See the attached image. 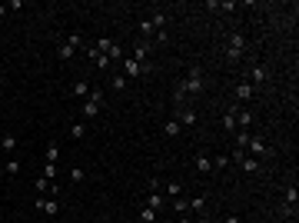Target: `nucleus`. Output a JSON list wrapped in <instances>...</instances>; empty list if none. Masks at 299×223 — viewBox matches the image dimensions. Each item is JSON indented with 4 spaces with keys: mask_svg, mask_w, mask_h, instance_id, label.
I'll list each match as a JSON object with an SVG mask.
<instances>
[{
    "mask_svg": "<svg viewBox=\"0 0 299 223\" xmlns=\"http://www.w3.org/2000/svg\"><path fill=\"white\" fill-rule=\"evenodd\" d=\"M193 223H209V220H203V217H200V220H193Z\"/></svg>",
    "mask_w": 299,
    "mask_h": 223,
    "instance_id": "a19ab883",
    "label": "nucleus"
},
{
    "mask_svg": "<svg viewBox=\"0 0 299 223\" xmlns=\"http://www.w3.org/2000/svg\"><path fill=\"white\" fill-rule=\"evenodd\" d=\"M156 210H150V206H140V223H156Z\"/></svg>",
    "mask_w": 299,
    "mask_h": 223,
    "instance_id": "b1692460",
    "label": "nucleus"
},
{
    "mask_svg": "<svg viewBox=\"0 0 299 223\" xmlns=\"http://www.w3.org/2000/svg\"><path fill=\"white\" fill-rule=\"evenodd\" d=\"M74 97L76 100H87V97H90V83H87V80H76L74 83Z\"/></svg>",
    "mask_w": 299,
    "mask_h": 223,
    "instance_id": "6ab92c4d",
    "label": "nucleus"
},
{
    "mask_svg": "<svg viewBox=\"0 0 299 223\" xmlns=\"http://www.w3.org/2000/svg\"><path fill=\"white\" fill-rule=\"evenodd\" d=\"M110 87H113V90H123V87H127V77H123V74H116V77L110 80Z\"/></svg>",
    "mask_w": 299,
    "mask_h": 223,
    "instance_id": "f704fd0d",
    "label": "nucleus"
},
{
    "mask_svg": "<svg viewBox=\"0 0 299 223\" xmlns=\"http://www.w3.org/2000/svg\"><path fill=\"white\" fill-rule=\"evenodd\" d=\"M37 210H43V213H50V217H56L60 213V200H47V197H37Z\"/></svg>",
    "mask_w": 299,
    "mask_h": 223,
    "instance_id": "6e6552de",
    "label": "nucleus"
},
{
    "mask_svg": "<svg viewBox=\"0 0 299 223\" xmlns=\"http://www.w3.org/2000/svg\"><path fill=\"white\" fill-rule=\"evenodd\" d=\"M223 130H226V133H236V113H233V110L223 117Z\"/></svg>",
    "mask_w": 299,
    "mask_h": 223,
    "instance_id": "393cba45",
    "label": "nucleus"
},
{
    "mask_svg": "<svg viewBox=\"0 0 299 223\" xmlns=\"http://www.w3.org/2000/svg\"><path fill=\"white\" fill-rule=\"evenodd\" d=\"M150 20H153V27H156V30H167V23H169V17L163 14V10H156V14H153Z\"/></svg>",
    "mask_w": 299,
    "mask_h": 223,
    "instance_id": "4be33fe9",
    "label": "nucleus"
},
{
    "mask_svg": "<svg viewBox=\"0 0 299 223\" xmlns=\"http://www.w3.org/2000/svg\"><path fill=\"white\" fill-rule=\"evenodd\" d=\"M160 190H163L167 197H180V193H183V183H180V180H167V183L160 186Z\"/></svg>",
    "mask_w": 299,
    "mask_h": 223,
    "instance_id": "f3484780",
    "label": "nucleus"
},
{
    "mask_svg": "<svg viewBox=\"0 0 299 223\" xmlns=\"http://www.w3.org/2000/svg\"><path fill=\"white\" fill-rule=\"evenodd\" d=\"M243 54H246V37L233 34V37H229V47H226V60H229V63H236Z\"/></svg>",
    "mask_w": 299,
    "mask_h": 223,
    "instance_id": "20e7f679",
    "label": "nucleus"
},
{
    "mask_svg": "<svg viewBox=\"0 0 299 223\" xmlns=\"http://www.w3.org/2000/svg\"><path fill=\"white\" fill-rule=\"evenodd\" d=\"M7 17V3H0V20Z\"/></svg>",
    "mask_w": 299,
    "mask_h": 223,
    "instance_id": "58836bf2",
    "label": "nucleus"
},
{
    "mask_svg": "<svg viewBox=\"0 0 299 223\" xmlns=\"http://www.w3.org/2000/svg\"><path fill=\"white\" fill-rule=\"evenodd\" d=\"M223 223H240V217H233V213H229V217H223Z\"/></svg>",
    "mask_w": 299,
    "mask_h": 223,
    "instance_id": "4c0bfd02",
    "label": "nucleus"
},
{
    "mask_svg": "<svg viewBox=\"0 0 299 223\" xmlns=\"http://www.w3.org/2000/svg\"><path fill=\"white\" fill-rule=\"evenodd\" d=\"M93 47H96V54H107V50L113 47V40H110V37H100V40L93 43Z\"/></svg>",
    "mask_w": 299,
    "mask_h": 223,
    "instance_id": "c85d7f7f",
    "label": "nucleus"
},
{
    "mask_svg": "<svg viewBox=\"0 0 299 223\" xmlns=\"http://www.w3.org/2000/svg\"><path fill=\"white\" fill-rule=\"evenodd\" d=\"M176 120H180V127H196V120H200V117H196V110H193V107H187V110L176 113Z\"/></svg>",
    "mask_w": 299,
    "mask_h": 223,
    "instance_id": "9d476101",
    "label": "nucleus"
},
{
    "mask_svg": "<svg viewBox=\"0 0 299 223\" xmlns=\"http://www.w3.org/2000/svg\"><path fill=\"white\" fill-rule=\"evenodd\" d=\"M93 223H103V220H93Z\"/></svg>",
    "mask_w": 299,
    "mask_h": 223,
    "instance_id": "79ce46f5",
    "label": "nucleus"
},
{
    "mask_svg": "<svg viewBox=\"0 0 299 223\" xmlns=\"http://www.w3.org/2000/svg\"><path fill=\"white\" fill-rule=\"evenodd\" d=\"M70 180H74V183H83V180H87V170H70Z\"/></svg>",
    "mask_w": 299,
    "mask_h": 223,
    "instance_id": "c9c22d12",
    "label": "nucleus"
},
{
    "mask_svg": "<svg viewBox=\"0 0 299 223\" xmlns=\"http://www.w3.org/2000/svg\"><path fill=\"white\" fill-rule=\"evenodd\" d=\"M246 153H249V157H256V160H262V157H269V153H273V147H269L266 140H260V137H253V140H249V147H246Z\"/></svg>",
    "mask_w": 299,
    "mask_h": 223,
    "instance_id": "423d86ee",
    "label": "nucleus"
},
{
    "mask_svg": "<svg viewBox=\"0 0 299 223\" xmlns=\"http://www.w3.org/2000/svg\"><path fill=\"white\" fill-rule=\"evenodd\" d=\"M0 93H3V90H0Z\"/></svg>",
    "mask_w": 299,
    "mask_h": 223,
    "instance_id": "c03bdc74",
    "label": "nucleus"
},
{
    "mask_svg": "<svg viewBox=\"0 0 299 223\" xmlns=\"http://www.w3.org/2000/svg\"><path fill=\"white\" fill-rule=\"evenodd\" d=\"M233 113H236V130H249L253 113H249V110H233Z\"/></svg>",
    "mask_w": 299,
    "mask_h": 223,
    "instance_id": "f8f14e48",
    "label": "nucleus"
},
{
    "mask_svg": "<svg viewBox=\"0 0 299 223\" xmlns=\"http://www.w3.org/2000/svg\"><path fill=\"white\" fill-rule=\"evenodd\" d=\"M93 67H96V70H107V67H110L107 54H96V57H93Z\"/></svg>",
    "mask_w": 299,
    "mask_h": 223,
    "instance_id": "473e14b6",
    "label": "nucleus"
},
{
    "mask_svg": "<svg viewBox=\"0 0 299 223\" xmlns=\"http://www.w3.org/2000/svg\"><path fill=\"white\" fill-rule=\"evenodd\" d=\"M189 210H193V213H203L206 210V197H193V200H189Z\"/></svg>",
    "mask_w": 299,
    "mask_h": 223,
    "instance_id": "bb28decb",
    "label": "nucleus"
},
{
    "mask_svg": "<svg viewBox=\"0 0 299 223\" xmlns=\"http://www.w3.org/2000/svg\"><path fill=\"white\" fill-rule=\"evenodd\" d=\"M203 83H206L203 67H189L187 77H183V83H180V93H176V100H183L187 93H203Z\"/></svg>",
    "mask_w": 299,
    "mask_h": 223,
    "instance_id": "f257e3e1",
    "label": "nucleus"
},
{
    "mask_svg": "<svg viewBox=\"0 0 299 223\" xmlns=\"http://www.w3.org/2000/svg\"><path fill=\"white\" fill-rule=\"evenodd\" d=\"M120 63H123V77H127V80H136V77H143L150 70V63H136V60H133V57H123V60H120Z\"/></svg>",
    "mask_w": 299,
    "mask_h": 223,
    "instance_id": "39448f33",
    "label": "nucleus"
},
{
    "mask_svg": "<svg viewBox=\"0 0 299 223\" xmlns=\"http://www.w3.org/2000/svg\"><path fill=\"white\" fill-rule=\"evenodd\" d=\"M143 206H150V210H156V213H160V210H163V197H160V190H153Z\"/></svg>",
    "mask_w": 299,
    "mask_h": 223,
    "instance_id": "aec40b11",
    "label": "nucleus"
},
{
    "mask_svg": "<svg viewBox=\"0 0 299 223\" xmlns=\"http://www.w3.org/2000/svg\"><path fill=\"white\" fill-rule=\"evenodd\" d=\"M180 223H193V220H189V217H183V220H180Z\"/></svg>",
    "mask_w": 299,
    "mask_h": 223,
    "instance_id": "ea45409f",
    "label": "nucleus"
},
{
    "mask_svg": "<svg viewBox=\"0 0 299 223\" xmlns=\"http://www.w3.org/2000/svg\"><path fill=\"white\" fill-rule=\"evenodd\" d=\"M110 223H120V220H110Z\"/></svg>",
    "mask_w": 299,
    "mask_h": 223,
    "instance_id": "37998d69",
    "label": "nucleus"
},
{
    "mask_svg": "<svg viewBox=\"0 0 299 223\" xmlns=\"http://www.w3.org/2000/svg\"><path fill=\"white\" fill-rule=\"evenodd\" d=\"M103 100H107V93L100 90V87H90V97L83 100V117H96L100 107H103Z\"/></svg>",
    "mask_w": 299,
    "mask_h": 223,
    "instance_id": "7ed1b4c3",
    "label": "nucleus"
},
{
    "mask_svg": "<svg viewBox=\"0 0 299 223\" xmlns=\"http://www.w3.org/2000/svg\"><path fill=\"white\" fill-rule=\"evenodd\" d=\"M193 167L200 170V173H209V170H213V160H209L206 153H196V160H193Z\"/></svg>",
    "mask_w": 299,
    "mask_h": 223,
    "instance_id": "dca6fc26",
    "label": "nucleus"
},
{
    "mask_svg": "<svg viewBox=\"0 0 299 223\" xmlns=\"http://www.w3.org/2000/svg\"><path fill=\"white\" fill-rule=\"evenodd\" d=\"M266 80H269V70H266L262 63H256V67L249 70V83H253V90H256V87H262Z\"/></svg>",
    "mask_w": 299,
    "mask_h": 223,
    "instance_id": "0eeeda50",
    "label": "nucleus"
},
{
    "mask_svg": "<svg viewBox=\"0 0 299 223\" xmlns=\"http://www.w3.org/2000/svg\"><path fill=\"white\" fill-rule=\"evenodd\" d=\"M56 173H60V167H56V163H43V167H40V177H47L50 183H56Z\"/></svg>",
    "mask_w": 299,
    "mask_h": 223,
    "instance_id": "412c9836",
    "label": "nucleus"
},
{
    "mask_svg": "<svg viewBox=\"0 0 299 223\" xmlns=\"http://www.w3.org/2000/svg\"><path fill=\"white\" fill-rule=\"evenodd\" d=\"M107 60H110V63H116V60H123V47H120V43H113L110 50H107Z\"/></svg>",
    "mask_w": 299,
    "mask_h": 223,
    "instance_id": "a878e982",
    "label": "nucleus"
},
{
    "mask_svg": "<svg viewBox=\"0 0 299 223\" xmlns=\"http://www.w3.org/2000/svg\"><path fill=\"white\" fill-rule=\"evenodd\" d=\"M0 150H3V153H14V150H17V137H14V133H3V137H0Z\"/></svg>",
    "mask_w": 299,
    "mask_h": 223,
    "instance_id": "a211bd4d",
    "label": "nucleus"
},
{
    "mask_svg": "<svg viewBox=\"0 0 299 223\" xmlns=\"http://www.w3.org/2000/svg\"><path fill=\"white\" fill-rule=\"evenodd\" d=\"M140 34L147 37V43H153V37H156V27H153V20H150V17L140 20Z\"/></svg>",
    "mask_w": 299,
    "mask_h": 223,
    "instance_id": "ddd939ff",
    "label": "nucleus"
},
{
    "mask_svg": "<svg viewBox=\"0 0 299 223\" xmlns=\"http://www.w3.org/2000/svg\"><path fill=\"white\" fill-rule=\"evenodd\" d=\"M296 203H299V190H296V183H289V190H286V206L296 210Z\"/></svg>",
    "mask_w": 299,
    "mask_h": 223,
    "instance_id": "5701e85b",
    "label": "nucleus"
},
{
    "mask_svg": "<svg viewBox=\"0 0 299 223\" xmlns=\"http://www.w3.org/2000/svg\"><path fill=\"white\" fill-rule=\"evenodd\" d=\"M226 163H229V153H220V157H216V160H213V167H216V170H223Z\"/></svg>",
    "mask_w": 299,
    "mask_h": 223,
    "instance_id": "e433bc0d",
    "label": "nucleus"
},
{
    "mask_svg": "<svg viewBox=\"0 0 299 223\" xmlns=\"http://www.w3.org/2000/svg\"><path fill=\"white\" fill-rule=\"evenodd\" d=\"M56 160H60V147L50 143V147H47V163H56Z\"/></svg>",
    "mask_w": 299,
    "mask_h": 223,
    "instance_id": "2f4dec72",
    "label": "nucleus"
},
{
    "mask_svg": "<svg viewBox=\"0 0 299 223\" xmlns=\"http://www.w3.org/2000/svg\"><path fill=\"white\" fill-rule=\"evenodd\" d=\"M147 57H150V43H147V40H140L136 50H133V60H136V63H147Z\"/></svg>",
    "mask_w": 299,
    "mask_h": 223,
    "instance_id": "2eb2a0df",
    "label": "nucleus"
},
{
    "mask_svg": "<svg viewBox=\"0 0 299 223\" xmlns=\"http://www.w3.org/2000/svg\"><path fill=\"white\" fill-rule=\"evenodd\" d=\"M233 137H236V140H233L236 147H233V150H246V147H249V140H253V133H249V130H236Z\"/></svg>",
    "mask_w": 299,
    "mask_h": 223,
    "instance_id": "4468645a",
    "label": "nucleus"
},
{
    "mask_svg": "<svg viewBox=\"0 0 299 223\" xmlns=\"http://www.w3.org/2000/svg\"><path fill=\"white\" fill-rule=\"evenodd\" d=\"M173 210H176V213H187V210H189V200H183V197H173Z\"/></svg>",
    "mask_w": 299,
    "mask_h": 223,
    "instance_id": "c756f323",
    "label": "nucleus"
},
{
    "mask_svg": "<svg viewBox=\"0 0 299 223\" xmlns=\"http://www.w3.org/2000/svg\"><path fill=\"white\" fill-rule=\"evenodd\" d=\"M3 170H7V177H17V173H20V160H17V157L7 160V167H3Z\"/></svg>",
    "mask_w": 299,
    "mask_h": 223,
    "instance_id": "7c9ffc66",
    "label": "nucleus"
},
{
    "mask_svg": "<svg viewBox=\"0 0 299 223\" xmlns=\"http://www.w3.org/2000/svg\"><path fill=\"white\" fill-rule=\"evenodd\" d=\"M80 47H83L80 34H67V37H63L60 43H56V57H60L63 63H70V60H74V54L80 50Z\"/></svg>",
    "mask_w": 299,
    "mask_h": 223,
    "instance_id": "f03ea898",
    "label": "nucleus"
},
{
    "mask_svg": "<svg viewBox=\"0 0 299 223\" xmlns=\"http://www.w3.org/2000/svg\"><path fill=\"white\" fill-rule=\"evenodd\" d=\"M236 97H240L243 103H249V100L256 97V90H253V83H249V80H240V83H236Z\"/></svg>",
    "mask_w": 299,
    "mask_h": 223,
    "instance_id": "1a4fd4ad",
    "label": "nucleus"
},
{
    "mask_svg": "<svg viewBox=\"0 0 299 223\" xmlns=\"http://www.w3.org/2000/svg\"><path fill=\"white\" fill-rule=\"evenodd\" d=\"M70 133H74L76 140H83V137H87V123H74V127H70Z\"/></svg>",
    "mask_w": 299,
    "mask_h": 223,
    "instance_id": "72a5a7b5",
    "label": "nucleus"
},
{
    "mask_svg": "<svg viewBox=\"0 0 299 223\" xmlns=\"http://www.w3.org/2000/svg\"><path fill=\"white\" fill-rule=\"evenodd\" d=\"M34 190H37V193H50V180H47V177H37V180H34Z\"/></svg>",
    "mask_w": 299,
    "mask_h": 223,
    "instance_id": "cd10ccee",
    "label": "nucleus"
},
{
    "mask_svg": "<svg viewBox=\"0 0 299 223\" xmlns=\"http://www.w3.org/2000/svg\"><path fill=\"white\" fill-rule=\"evenodd\" d=\"M180 130H183V127H180V120H176V117H169L167 123H163V137H169V140H173V137H180Z\"/></svg>",
    "mask_w": 299,
    "mask_h": 223,
    "instance_id": "9b49d317",
    "label": "nucleus"
}]
</instances>
